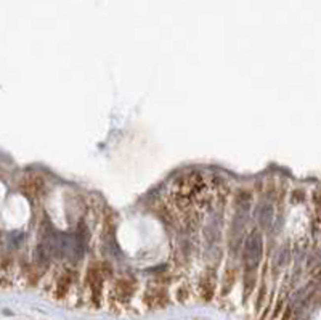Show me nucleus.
I'll return each mask as SVG.
<instances>
[{"label": "nucleus", "mask_w": 321, "mask_h": 320, "mask_svg": "<svg viewBox=\"0 0 321 320\" xmlns=\"http://www.w3.org/2000/svg\"><path fill=\"white\" fill-rule=\"evenodd\" d=\"M262 256V237L259 234H250L244 241V264L249 269L259 264Z\"/></svg>", "instance_id": "obj_1"}]
</instances>
